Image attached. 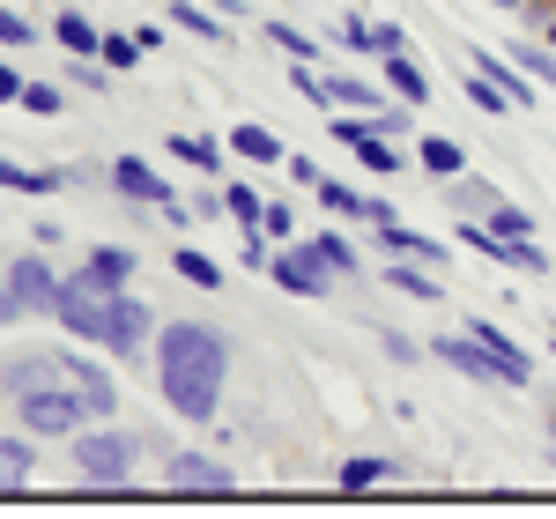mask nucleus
I'll return each instance as SVG.
<instances>
[{"label": "nucleus", "mask_w": 556, "mask_h": 519, "mask_svg": "<svg viewBox=\"0 0 556 519\" xmlns=\"http://www.w3.org/2000/svg\"><path fill=\"white\" fill-rule=\"evenodd\" d=\"M23 112L52 119V112H60V89H52V83H30V89H23Z\"/></svg>", "instance_id": "nucleus-38"}, {"label": "nucleus", "mask_w": 556, "mask_h": 519, "mask_svg": "<svg viewBox=\"0 0 556 519\" xmlns=\"http://www.w3.org/2000/svg\"><path fill=\"white\" fill-rule=\"evenodd\" d=\"M490 8H513V15H519V8H527V0H490Z\"/></svg>", "instance_id": "nucleus-50"}, {"label": "nucleus", "mask_w": 556, "mask_h": 519, "mask_svg": "<svg viewBox=\"0 0 556 519\" xmlns=\"http://www.w3.org/2000/svg\"><path fill=\"white\" fill-rule=\"evenodd\" d=\"M401 45H408V38H401V23H371V52H379V60H386V52H401Z\"/></svg>", "instance_id": "nucleus-41"}, {"label": "nucleus", "mask_w": 556, "mask_h": 519, "mask_svg": "<svg viewBox=\"0 0 556 519\" xmlns=\"http://www.w3.org/2000/svg\"><path fill=\"white\" fill-rule=\"evenodd\" d=\"M327 89H334V104H364V112H386L379 97H371V83H356V75H334Z\"/></svg>", "instance_id": "nucleus-35"}, {"label": "nucleus", "mask_w": 556, "mask_h": 519, "mask_svg": "<svg viewBox=\"0 0 556 519\" xmlns=\"http://www.w3.org/2000/svg\"><path fill=\"white\" fill-rule=\"evenodd\" d=\"M172 23H178V30H193V38H208V45H223V23H215V15H201L193 0H172Z\"/></svg>", "instance_id": "nucleus-32"}, {"label": "nucleus", "mask_w": 556, "mask_h": 519, "mask_svg": "<svg viewBox=\"0 0 556 519\" xmlns=\"http://www.w3.org/2000/svg\"><path fill=\"white\" fill-rule=\"evenodd\" d=\"M172 267L186 275V282H193V290H215V282H223V267H215L208 253H193V245H178V253H172Z\"/></svg>", "instance_id": "nucleus-26"}, {"label": "nucleus", "mask_w": 556, "mask_h": 519, "mask_svg": "<svg viewBox=\"0 0 556 519\" xmlns=\"http://www.w3.org/2000/svg\"><path fill=\"white\" fill-rule=\"evenodd\" d=\"M371 127H379V134H386V141H393V134L408 127V112H393V104H386V112H371Z\"/></svg>", "instance_id": "nucleus-48"}, {"label": "nucleus", "mask_w": 556, "mask_h": 519, "mask_svg": "<svg viewBox=\"0 0 556 519\" xmlns=\"http://www.w3.org/2000/svg\"><path fill=\"white\" fill-rule=\"evenodd\" d=\"M505 52H513V60H519V67H527L542 89H556V45H505Z\"/></svg>", "instance_id": "nucleus-25"}, {"label": "nucleus", "mask_w": 556, "mask_h": 519, "mask_svg": "<svg viewBox=\"0 0 556 519\" xmlns=\"http://www.w3.org/2000/svg\"><path fill=\"white\" fill-rule=\"evenodd\" d=\"M38 468V453H30V438H0V490H23Z\"/></svg>", "instance_id": "nucleus-20"}, {"label": "nucleus", "mask_w": 556, "mask_h": 519, "mask_svg": "<svg viewBox=\"0 0 556 519\" xmlns=\"http://www.w3.org/2000/svg\"><path fill=\"white\" fill-rule=\"evenodd\" d=\"M119 290H127V282L97 275V267L83 260V267H75V275L60 282V312H52V319H60L67 334H83V342H97V349H104V334H112V304H119Z\"/></svg>", "instance_id": "nucleus-2"}, {"label": "nucleus", "mask_w": 556, "mask_h": 519, "mask_svg": "<svg viewBox=\"0 0 556 519\" xmlns=\"http://www.w3.org/2000/svg\"><path fill=\"white\" fill-rule=\"evenodd\" d=\"M52 38L67 45L75 60H97V52H104V38H97V23H89V15H75V8H67V15L52 23Z\"/></svg>", "instance_id": "nucleus-17"}, {"label": "nucleus", "mask_w": 556, "mask_h": 519, "mask_svg": "<svg viewBox=\"0 0 556 519\" xmlns=\"http://www.w3.org/2000/svg\"><path fill=\"white\" fill-rule=\"evenodd\" d=\"M334 141L356 149V164H364V172H401V164H393V141H386L379 127H364V119H334Z\"/></svg>", "instance_id": "nucleus-12"}, {"label": "nucleus", "mask_w": 556, "mask_h": 519, "mask_svg": "<svg viewBox=\"0 0 556 519\" xmlns=\"http://www.w3.org/2000/svg\"><path fill=\"white\" fill-rule=\"evenodd\" d=\"M97 60H104V67H134V60H141V38H104Z\"/></svg>", "instance_id": "nucleus-39"}, {"label": "nucleus", "mask_w": 556, "mask_h": 519, "mask_svg": "<svg viewBox=\"0 0 556 519\" xmlns=\"http://www.w3.org/2000/svg\"><path fill=\"white\" fill-rule=\"evenodd\" d=\"M542 45H556V15H549V30H542Z\"/></svg>", "instance_id": "nucleus-51"}, {"label": "nucleus", "mask_w": 556, "mask_h": 519, "mask_svg": "<svg viewBox=\"0 0 556 519\" xmlns=\"http://www.w3.org/2000/svg\"><path fill=\"white\" fill-rule=\"evenodd\" d=\"M312 193H319V201H327L334 216H349V223H364V201H371V193H349V186H334V178H319Z\"/></svg>", "instance_id": "nucleus-31"}, {"label": "nucleus", "mask_w": 556, "mask_h": 519, "mask_svg": "<svg viewBox=\"0 0 556 519\" xmlns=\"http://www.w3.org/2000/svg\"><path fill=\"white\" fill-rule=\"evenodd\" d=\"M112 186H119L127 201H149V208H164V201H172V186H164V172H149L141 156H119V164H112Z\"/></svg>", "instance_id": "nucleus-13"}, {"label": "nucleus", "mask_w": 556, "mask_h": 519, "mask_svg": "<svg viewBox=\"0 0 556 519\" xmlns=\"http://www.w3.org/2000/svg\"><path fill=\"white\" fill-rule=\"evenodd\" d=\"M30 38H38V30H30V23H23L15 8H0V45H15V52H23Z\"/></svg>", "instance_id": "nucleus-40"}, {"label": "nucleus", "mask_w": 556, "mask_h": 519, "mask_svg": "<svg viewBox=\"0 0 556 519\" xmlns=\"http://www.w3.org/2000/svg\"><path fill=\"white\" fill-rule=\"evenodd\" d=\"M267 275H275L290 298H327V290H334V260L319 253V245H282V253L267 260Z\"/></svg>", "instance_id": "nucleus-5"}, {"label": "nucleus", "mask_w": 556, "mask_h": 519, "mask_svg": "<svg viewBox=\"0 0 556 519\" xmlns=\"http://www.w3.org/2000/svg\"><path fill=\"white\" fill-rule=\"evenodd\" d=\"M15 319H23V298H15V282L0 275V327H15Z\"/></svg>", "instance_id": "nucleus-44"}, {"label": "nucleus", "mask_w": 556, "mask_h": 519, "mask_svg": "<svg viewBox=\"0 0 556 519\" xmlns=\"http://www.w3.org/2000/svg\"><path fill=\"white\" fill-rule=\"evenodd\" d=\"M497 201H505L497 186H482V178H453V208H460V216H490Z\"/></svg>", "instance_id": "nucleus-24"}, {"label": "nucleus", "mask_w": 556, "mask_h": 519, "mask_svg": "<svg viewBox=\"0 0 556 519\" xmlns=\"http://www.w3.org/2000/svg\"><path fill=\"white\" fill-rule=\"evenodd\" d=\"M282 172L298 178V186H319V164H312V156H282Z\"/></svg>", "instance_id": "nucleus-47"}, {"label": "nucleus", "mask_w": 556, "mask_h": 519, "mask_svg": "<svg viewBox=\"0 0 556 519\" xmlns=\"http://www.w3.org/2000/svg\"><path fill=\"white\" fill-rule=\"evenodd\" d=\"M468 104H475V112H519V104H513L497 83H490L482 67H468Z\"/></svg>", "instance_id": "nucleus-29"}, {"label": "nucleus", "mask_w": 556, "mask_h": 519, "mask_svg": "<svg viewBox=\"0 0 556 519\" xmlns=\"http://www.w3.org/2000/svg\"><path fill=\"white\" fill-rule=\"evenodd\" d=\"M230 156H245V164H282L290 149H282L267 127H238V134H230Z\"/></svg>", "instance_id": "nucleus-19"}, {"label": "nucleus", "mask_w": 556, "mask_h": 519, "mask_svg": "<svg viewBox=\"0 0 556 519\" xmlns=\"http://www.w3.org/2000/svg\"><path fill=\"white\" fill-rule=\"evenodd\" d=\"M468 334H475L482 349H490V364L505 371V387H527V379H534V356H527V349H519L513 334H505V327H490V319H475Z\"/></svg>", "instance_id": "nucleus-11"}, {"label": "nucleus", "mask_w": 556, "mask_h": 519, "mask_svg": "<svg viewBox=\"0 0 556 519\" xmlns=\"http://www.w3.org/2000/svg\"><path fill=\"white\" fill-rule=\"evenodd\" d=\"M223 379H230V342L215 327H201V319L156 327V387L172 401V416L208 423L215 401H223Z\"/></svg>", "instance_id": "nucleus-1"}, {"label": "nucleus", "mask_w": 556, "mask_h": 519, "mask_svg": "<svg viewBox=\"0 0 556 519\" xmlns=\"http://www.w3.org/2000/svg\"><path fill=\"white\" fill-rule=\"evenodd\" d=\"M52 379H67V356H15V364H8V371H0V387H8V393L52 387Z\"/></svg>", "instance_id": "nucleus-14"}, {"label": "nucleus", "mask_w": 556, "mask_h": 519, "mask_svg": "<svg viewBox=\"0 0 556 519\" xmlns=\"http://www.w3.org/2000/svg\"><path fill=\"white\" fill-rule=\"evenodd\" d=\"M393 476V460H379V453H356V460H342V497H364V490H379V482Z\"/></svg>", "instance_id": "nucleus-16"}, {"label": "nucleus", "mask_w": 556, "mask_h": 519, "mask_svg": "<svg viewBox=\"0 0 556 519\" xmlns=\"http://www.w3.org/2000/svg\"><path fill=\"white\" fill-rule=\"evenodd\" d=\"M156 342V319H149V304L134 298V290H119V304H112V334H104V349H119V356H134V349Z\"/></svg>", "instance_id": "nucleus-7"}, {"label": "nucleus", "mask_w": 556, "mask_h": 519, "mask_svg": "<svg viewBox=\"0 0 556 519\" xmlns=\"http://www.w3.org/2000/svg\"><path fill=\"white\" fill-rule=\"evenodd\" d=\"M23 89H30V83H23V75H15V67L0 60V104H23Z\"/></svg>", "instance_id": "nucleus-45"}, {"label": "nucleus", "mask_w": 556, "mask_h": 519, "mask_svg": "<svg viewBox=\"0 0 556 519\" xmlns=\"http://www.w3.org/2000/svg\"><path fill=\"white\" fill-rule=\"evenodd\" d=\"M60 356H67V379H75V393L89 401V416L112 423V416H119V387H112V371H104L97 356H75V349H60Z\"/></svg>", "instance_id": "nucleus-6"}, {"label": "nucleus", "mask_w": 556, "mask_h": 519, "mask_svg": "<svg viewBox=\"0 0 556 519\" xmlns=\"http://www.w3.org/2000/svg\"><path fill=\"white\" fill-rule=\"evenodd\" d=\"M267 38L282 45V52H298V60H312L319 45H312V30H298V23H267Z\"/></svg>", "instance_id": "nucleus-36"}, {"label": "nucleus", "mask_w": 556, "mask_h": 519, "mask_svg": "<svg viewBox=\"0 0 556 519\" xmlns=\"http://www.w3.org/2000/svg\"><path fill=\"white\" fill-rule=\"evenodd\" d=\"M460 164H468V149H460V141H445V134H430V141H424V172L438 178V186H453Z\"/></svg>", "instance_id": "nucleus-18"}, {"label": "nucleus", "mask_w": 556, "mask_h": 519, "mask_svg": "<svg viewBox=\"0 0 556 519\" xmlns=\"http://www.w3.org/2000/svg\"><path fill=\"white\" fill-rule=\"evenodd\" d=\"M0 186H8V193H60L67 172H23L15 156H0Z\"/></svg>", "instance_id": "nucleus-21"}, {"label": "nucleus", "mask_w": 556, "mask_h": 519, "mask_svg": "<svg viewBox=\"0 0 556 519\" xmlns=\"http://www.w3.org/2000/svg\"><path fill=\"white\" fill-rule=\"evenodd\" d=\"M386 245H393V253H408V260H430V267H445V245H438V238H424V230H401V223H393V230H379Z\"/></svg>", "instance_id": "nucleus-23"}, {"label": "nucleus", "mask_w": 556, "mask_h": 519, "mask_svg": "<svg viewBox=\"0 0 556 519\" xmlns=\"http://www.w3.org/2000/svg\"><path fill=\"white\" fill-rule=\"evenodd\" d=\"M312 245H319V253L334 260V275H356V253H349V238H342V230H319Z\"/></svg>", "instance_id": "nucleus-37"}, {"label": "nucleus", "mask_w": 556, "mask_h": 519, "mask_svg": "<svg viewBox=\"0 0 556 519\" xmlns=\"http://www.w3.org/2000/svg\"><path fill=\"white\" fill-rule=\"evenodd\" d=\"M141 438L134 431H75V482L83 490H127Z\"/></svg>", "instance_id": "nucleus-3"}, {"label": "nucleus", "mask_w": 556, "mask_h": 519, "mask_svg": "<svg viewBox=\"0 0 556 519\" xmlns=\"http://www.w3.org/2000/svg\"><path fill=\"white\" fill-rule=\"evenodd\" d=\"M172 490H178V497H230L238 482L223 476L208 453H178V460H172Z\"/></svg>", "instance_id": "nucleus-10"}, {"label": "nucleus", "mask_w": 556, "mask_h": 519, "mask_svg": "<svg viewBox=\"0 0 556 519\" xmlns=\"http://www.w3.org/2000/svg\"><path fill=\"white\" fill-rule=\"evenodd\" d=\"M549 431H556V416H549Z\"/></svg>", "instance_id": "nucleus-53"}, {"label": "nucleus", "mask_w": 556, "mask_h": 519, "mask_svg": "<svg viewBox=\"0 0 556 519\" xmlns=\"http://www.w3.org/2000/svg\"><path fill=\"white\" fill-rule=\"evenodd\" d=\"M172 156L193 164V172H223V149H215L208 134H172Z\"/></svg>", "instance_id": "nucleus-22"}, {"label": "nucleus", "mask_w": 556, "mask_h": 519, "mask_svg": "<svg viewBox=\"0 0 556 519\" xmlns=\"http://www.w3.org/2000/svg\"><path fill=\"white\" fill-rule=\"evenodd\" d=\"M482 223H490L497 238H513V245H519V238H534V216H527V208H513V201H497Z\"/></svg>", "instance_id": "nucleus-30"}, {"label": "nucleus", "mask_w": 556, "mask_h": 519, "mask_svg": "<svg viewBox=\"0 0 556 519\" xmlns=\"http://www.w3.org/2000/svg\"><path fill=\"white\" fill-rule=\"evenodd\" d=\"M223 216H238L245 230H253V223H267V201H260L253 186H223Z\"/></svg>", "instance_id": "nucleus-28"}, {"label": "nucleus", "mask_w": 556, "mask_h": 519, "mask_svg": "<svg viewBox=\"0 0 556 519\" xmlns=\"http://www.w3.org/2000/svg\"><path fill=\"white\" fill-rule=\"evenodd\" d=\"M430 356H445V364H453L460 379H482V387H505V371L490 364V349L475 342V334H438V342H430Z\"/></svg>", "instance_id": "nucleus-8"}, {"label": "nucleus", "mask_w": 556, "mask_h": 519, "mask_svg": "<svg viewBox=\"0 0 556 519\" xmlns=\"http://www.w3.org/2000/svg\"><path fill=\"white\" fill-rule=\"evenodd\" d=\"M386 83H393L401 104H430V75L408 60V52H386Z\"/></svg>", "instance_id": "nucleus-15"}, {"label": "nucleus", "mask_w": 556, "mask_h": 519, "mask_svg": "<svg viewBox=\"0 0 556 519\" xmlns=\"http://www.w3.org/2000/svg\"><path fill=\"white\" fill-rule=\"evenodd\" d=\"M549 15H556V0H527V8H519V23H527V30H549Z\"/></svg>", "instance_id": "nucleus-43"}, {"label": "nucleus", "mask_w": 556, "mask_h": 519, "mask_svg": "<svg viewBox=\"0 0 556 519\" xmlns=\"http://www.w3.org/2000/svg\"><path fill=\"white\" fill-rule=\"evenodd\" d=\"M342 45H349V52H371V23H364V15H349V23H342Z\"/></svg>", "instance_id": "nucleus-42"}, {"label": "nucleus", "mask_w": 556, "mask_h": 519, "mask_svg": "<svg viewBox=\"0 0 556 519\" xmlns=\"http://www.w3.org/2000/svg\"><path fill=\"white\" fill-rule=\"evenodd\" d=\"M549 468H556V431H549Z\"/></svg>", "instance_id": "nucleus-52"}, {"label": "nucleus", "mask_w": 556, "mask_h": 519, "mask_svg": "<svg viewBox=\"0 0 556 519\" xmlns=\"http://www.w3.org/2000/svg\"><path fill=\"white\" fill-rule=\"evenodd\" d=\"M549 349H556V342H549Z\"/></svg>", "instance_id": "nucleus-54"}, {"label": "nucleus", "mask_w": 556, "mask_h": 519, "mask_svg": "<svg viewBox=\"0 0 556 519\" xmlns=\"http://www.w3.org/2000/svg\"><path fill=\"white\" fill-rule=\"evenodd\" d=\"M89 267H97V275H112V282H134V253H127V245H97Z\"/></svg>", "instance_id": "nucleus-34"}, {"label": "nucleus", "mask_w": 556, "mask_h": 519, "mask_svg": "<svg viewBox=\"0 0 556 519\" xmlns=\"http://www.w3.org/2000/svg\"><path fill=\"white\" fill-rule=\"evenodd\" d=\"M75 89H104V60H83L75 67Z\"/></svg>", "instance_id": "nucleus-49"}, {"label": "nucleus", "mask_w": 556, "mask_h": 519, "mask_svg": "<svg viewBox=\"0 0 556 519\" xmlns=\"http://www.w3.org/2000/svg\"><path fill=\"white\" fill-rule=\"evenodd\" d=\"M386 282H393V290H401V298H445V290H438V267H393V275H386Z\"/></svg>", "instance_id": "nucleus-27"}, {"label": "nucleus", "mask_w": 556, "mask_h": 519, "mask_svg": "<svg viewBox=\"0 0 556 519\" xmlns=\"http://www.w3.org/2000/svg\"><path fill=\"white\" fill-rule=\"evenodd\" d=\"M379 342H386V356H393V364H416V356H424V349L408 342V334H379Z\"/></svg>", "instance_id": "nucleus-46"}, {"label": "nucleus", "mask_w": 556, "mask_h": 519, "mask_svg": "<svg viewBox=\"0 0 556 519\" xmlns=\"http://www.w3.org/2000/svg\"><path fill=\"white\" fill-rule=\"evenodd\" d=\"M15 423L30 438H75L83 423H97V416H89V401L75 393V379H52V387L15 393Z\"/></svg>", "instance_id": "nucleus-4"}, {"label": "nucleus", "mask_w": 556, "mask_h": 519, "mask_svg": "<svg viewBox=\"0 0 556 519\" xmlns=\"http://www.w3.org/2000/svg\"><path fill=\"white\" fill-rule=\"evenodd\" d=\"M8 282H15V298H23V312H60V275L45 267L38 253H23L15 267H8Z\"/></svg>", "instance_id": "nucleus-9"}, {"label": "nucleus", "mask_w": 556, "mask_h": 519, "mask_svg": "<svg viewBox=\"0 0 556 519\" xmlns=\"http://www.w3.org/2000/svg\"><path fill=\"white\" fill-rule=\"evenodd\" d=\"M290 83H298V97L312 104V112H327V104H334V89H327L319 75H312V60H298V67H290Z\"/></svg>", "instance_id": "nucleus-33"}]
</instances>
